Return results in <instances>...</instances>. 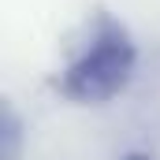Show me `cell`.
<instances>
[{
  "instance_id": "1",
  "label": "cell",
  "mask_w": 160,
  "mask_h": 160,
  "mask_svg": "<svg viewBox=\"0 0 160 160\" xmlns=\"http://www.w3.org/2000/svg\"><path fill=\"white\" fill-rule=\"evenodd\" d=\"M134 71H138V45L130 30L108 11H101L89 26L86 45L60 71L56 89L75 104H104L130 86Z\"/></svg>"
},
{
  "instance_id": "2",
  "label": "cell",
  "mask_w": 160,
  "mask_h": 160,
  "mask_svg": "<svg viewBox=\"0 0 160 160\" xmlns=\"http://www.w3.org/2000/svg\"><path fill=\"white\" fill-rule=\"evenodd\" d=\"M22 157V119L11 101L0 108V160H19Z\"/></svg>"
},
{
  "instance_id": "3",
  "label": "cell",
  "mask_w": 160,
  "mask_h": 160,
  "mask_svg": "<svg viewBox=\"0 0 160 160\" xmlns=\"http://www.w3.org/2000/svg\"><path fill=\"white\" fill-rule=\"evenodd\" d=\"M123 160H153V157H149V153H127Z\"/></svg>"
}]
</instances>
